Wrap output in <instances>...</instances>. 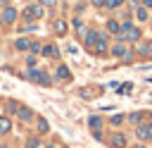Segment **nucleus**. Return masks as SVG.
Returning a JSON list of instances; mask_svg holds the SVG:
<instances>
[{
    "instance_id": "obj_1",
    "label": "nucleus",
    "mask_w": 152,
    "mask_h": 148,
    "mask_svg": "<svg viewBox=\"0 0 152 148\" xmlns=\"http://www.w3.org/2000/svg\"><path fill=\"white\" fill-rule=\"evenodd\" d=\"M121 41H126L128 45H135L140 38H142V29L133 21V19H126V21H121V36H119Z\"/></svg>"
},
{
    "instance_id": "obj_2",
    "label": "nucleus",
    "mask_w": 152,
    "mask_h": 148,
    "mask_svg": "<svg viewBox=\"0 0 152 148\" xmlns=\"http://www.w3.org/2000/svg\"><path fill=\"white\" fill-rule=\"evenodd\" d=\"M109 148H128L131 146V141H128V136L121 131V129H114L109 136H107V141H104Z\"/></svg>"
},
{
    "instance_id": "obj_3",
    "label": "nucleus",
    "mask_w": 152,
    "mask_h": 148,
    "mask_svg": "<svg viewBox=\"0 0 152 148\" xmlns=\"http://www.w3.org/2000/svg\"><path fill=\"white\" fill-rule=\"evenodd\" d=\"M126 122L131 127H138V124H145V122H152V112L150 110H133L126 115Z\"/></svg>"
},
{
    "instance_id": "obj_4",
    "label": "nucleus",
    "mask_w": 152,
    "mask_h": 148,
    "mask_svg": "<svg viewBox=\"0 0 152 148\" xmlns=\"http://www.w3.org/2000/svg\"><path fill=\"white\" fill-rule=\"evenodd\" d=\"M133 136L140 143H152V122H145V124L133 127Z\"/></svg>"
},
{
    "instance_id": "obj_5",
    "label": "nucleus",
    "mask_w": 152,
    "mask_h": 148,
    "mask_svg": "<svg viewBox=\"0 0 152 148\" xmlns=\"http://www.w3.org/2000/svg\"><path fill=\"white\" fill-rule=\"evenodd\" d=\"M133 50H135V57H138V60H152V41L140 38V41L133 45Z\"/></svg>"
},
{
    "instance_id": "obj_6",
    "label": "nucleus",
    "mask_w": 152,
    "mask_h": 148,
    "mask_svg": "<svg viewBox=\"0 0 152 148\" xmlns=\"http://www.w3.org/2000/svg\"><path fill=\"white\" fill-rule=\"evenodd\" d=\"M104 26H107V33H109V36H114V38L121 36V21H119L116 17H109V19L104 21Z\"/></svg>"
},
{
    "instance_id": "obj_7",
    "label": "nucleus",
    "mask_w": 152,
    "mask_h": 148,
    "mask_svg": "<svg viewBox=\"0 0 152 148\" xmlns=\"http://www.w3.org/2000/svg\"><path fill=\"white\" fill-rule=\"evenodd\" d=\"M97 38H100V31L97 29H88L86 31V36H83V43H86V48L93 53L95 50V43H97Z\"/></svg>"
},
{
    "instance_id": "obj_8",
    "label": "nucleus",
    "mask_w": 152,
    "mask_h": 148,
    "mask_svg": "<svg viewBox=\"0 0 152 148\" xmlns=\"http://www.w3.org/2000/svg\"><path fill=\"white\" fill-rule=\"evenodd\" d=\"M24 17L26 19H40L43 17V5H28L24 10Z\"/></svg>"
},
{
    "instance_id": "obj_9",
    "label": "nucleus",
    "mask_w": 152,
    "mask_h": 148,
    "mask_svg": "<svg viewBox=\"0 0 152 148\" xmlns=\"http://www.w3.org/2000/svg\"><path fill=\"white\" fill-rule=\"evenodd\" d=\"M102 127H104V119L100 115H90L88 117V129L90 131H102Z\"/></svg>"
},
{
    "instance_id": "obj_10",
    "label": "nucleus",
    "mask_w": 152,
    "mask_h": 148,
    "mask_svg": "<svg viewBox=\"0 0 152 148\" xmlns=\"http://www.w3.org/2000/svg\"><path fill=\"white\" fill-rule=\"evenodd\" d=\"M107 124H109L112 129H121V127L126 124V115H112V117L107 119Z\"/></svg>"
},
{
    "instance_id": "obj_11",
    "label": "nucleus",
    "mask_w": 152,
    "mask_h": 148,
    "mask_svg": "<svg viewBox=\"0 0 152 148\" xmlns=\"http://www.w3.org/2000/svg\"><path fill=\"white\" fill-rule=\"evenodd\" d=\"M17 117H19L21 122H31V119H33V110H31V107H24V105H19V110H17Z\"/></svg>"
},
{
    "instance_id": "obj_12",
    "label": "nucleus",
    "mask_w": 152,
    "mask_h": 148,
    "mask_svg": "<svg viewBox=\"0 0 152 148\" xmlns=\"http://www.w3.org/2000/svg\"><path fill=\"white\" fill-rule=\"evenodd\" d=\"M133 17H135L138 21H147V19H150V10H145V7L140 5L138 10H133Z\"/></svg>"
},
{
    "instance_id": "obj_13",
    "label": "nucleus",
    "mask_w": 152,
    "mask_h": 148,
    "mask_svg": "<svg viewBox=\"0 0 152 148\" xmlns=\"http://www.w3.org/2000/svg\"><path fill=\"white\" fill-rule=\"evenodd\" d=\"M14 19H17V10H14V7H5V12H2V21L12 24Z\"/></svg>"
},
{
    "instance_id": "obj_14",
    "label": "nucleus",
    "mask_w": 152,
    "mask_h": 148,
    "mask_svg": "<svg viewBox=\"0 0 152 148\" xmlns=\"http://www.w3.org/2000/svg\"><path fill=\"white\" fill-rule=\"evenodd\" d=\"M43 55H48V57H59V48L52 45V43H48V45H43Z\"/></svg>"
},
{
    "instance_id": "obj_15",
    "label": "nucleus",
    "mask_w": 152,
    "mask_h": 148,
    "mask_svg": "<svg viewBox=\"0 0 152 148\" xmlns=\"http://www.w3.org/2000/svg\"><path fill=\"white\" fill-rule=\"evenodd\" d=\"M57 79H62V81H69V79H71V72H69L64 64H59V67H57Z\"/></svg>"
},
{
    "instance_id": "obj_16",
    "label": "nucleus",
    "mask_w": 152,
    "mask_h": 148,
    "mask_svg": "<svg viewBox=\"0 0 152 148\" xmlns=\"http://www.w3.org/2000/svg\"><path fill=\"white\" fill-rule=\"evenodd\" d=\"M55 33H57V36H64V33H66V21H64V19H57V21H55Z\"/></svg>"
},
{
    "instance_id": "obj_17",
    "label": "nucleus",
    "mask_w": 152,
    "mask_h": 148,
    "mask_svg": "<svg viewBox=\"0 0 152 148\" xmlns=\"http://www.w3.org/2000/svg\"><path fill=\"white\" fill-rule=\"evenodd\" d=\"M10 129H12L10 117H0V134H10Z\"/></svg>"
},
{
    "instance_id": "obj_18",
    "label": "nucleus",
    "mask_w": 152,
    "mask_h": 148,
    "mask_svg": "<svg viewBox=\"0 0 152 148\" xmlns=\"http://www.w3.org/2000/svg\"><path fill=\"white\" fill-rule=\"evenodd\" d=\"M124 2L126 0H107L104 2V10H119V7H124Z\"/></svg>"
},
{
    "instance_id": "obj_19",
    "label": "nucleus",
    "mask_w": 152,
    "mask_h": 148,
    "mask_svg": "<svg viewBox=\"0 0 152 148\" xmlns=\"http://www.w3.org/2000/svg\"><path fill=\"white\" fill-rule=\"evenodd\" d=\"M40 74H43V72H38V69H36V67H31V69H28V74H26V76H28V79H31V81H40Z\"/></svg>"
},
{
    "instance_id": "obj_20",
    "label": "nucleus",
    "mask_w": 152,
    "mask_h": 148,
    "mask_svg": "<svg viewBox=\"0 0 152 148\" xmlns=\"http://www.w3.org/2000/svg\"><path fill=\"white\" fill-rule=\"evenodd\" d=\"M38 84H40V86H52V76L43 72V74H40V81H38Z\"/></svg>"
},
{
    "instance_id": "obj_21",
    "label": "nucleus",
    "mask_w": 152,
    "mask_h": 148,
    "mask_svg": "<svg viewBox=\"0 0 152 148\" xmlns=\"http://www.w3.org/2000/svg\"><path fill=\"white\" fill-rule=\"evenodd\" d=\"M17 48H19V50H28V48H31V41H26V38H19V41H17Z\"/></svg>"
},
{
    "instance_id": "obj_22",
    "label": "nucleus",
    "mask_w": 152,
    "mask_h": 148,
    "mask_svg": "<svg viewBox=\"0 0 152 148\" xmlns=\"http://www.w3.org/2000/svg\"><path fill=\"white\" fill-rule=\"evenodd\" d=\"M38 131H40V134H45V131H48V119H43V117L38 119Z\"/></svg>"
},
{
    "instance_id": "obj_23",
    "label": "nucleus",
    "mask_w": 152,
    "mask_h": 148,
    "mask_svg": "<svg viewBox=\"0 0 152 148\" xmlns=\"http://www.w3.org/2000/svg\"><path fill=\"white\" fill-rule=\"evenodd\" d=\"M28 50H31L33 55H36V53H43V43H31V48H28Z\"/></svg>"
},
{
    "instance_id": "obj_24",
    "label": "nucleus",
    "mask_w": 152,
    "mask_h": 148,
    "mask_svg": "<svg viewBox=\"0 0 152 148\" xmlns=\"http://www.w3.org/2000/svg\"><path fill=\"white\" fill-rule=\"evenodd\" d=\"M7 110H10V115H14V112L19 110V105H17V100H10V103H7Z\"/></svg>"
},
{
    "instance_id": "obj_25",
    "label": "nucleus",
    "mask_w": 152,
    "mask_h": 148,
    "mask_svg": "<svg viewBox=\"0 0 152 148\" xmlns=\"http://www.w3.org/2000/svg\"><path fill=\"white\" fill-rule=\"evenodd\" d=\"M38 5H43V7H57V0H38Z\"/></svg>"
},
{
    "instance_id": "obj_26",
    "label": "nucleus",
    "mask_w": 152,
    "mask_h": 148,
    "mask_svg": "<svg viewBox=\"0 0 152 148\" xmlns=\"http://www.w3.org/2000/svg\"><path fill=\"white\" fill-rule=\"evenodd\" d=\"M38 146H40L38 138H28V143H26V148H38Z\"/></svg>"
},
{
    "instance_id": "obj_27",
    "label": "nucleus",
    "mask_w": 152,
    "mask_h": 148,
    "mask_svg": "<svg viewBox=\"0 0 152 148\" xmlns=\"http://www.w3.org/2000/svg\"><path fill=\"white\" fill-rule=\"evenodd\" d=\"M104 2H107V0H90V5H93V7H97V10H102V7H104Z\"/></svg>"
},
{
    "instance_id": "obj_28",
    "label": "nucleus",
    "mask_w": 152,
    "mask_h": 148,
    "mask_svg": "<svg viewBox=\"0 0 152 148\" xmlns=\"http://www.w3.org/2000/svg\"><path fill=\"white\" fill-rule=\"evenodd\" d=\"M140 5H142L145 10H150V12H152V0H140Z\"/></svg>"
},
{
    "instance_id": "obj_29",
    "label": "nucleus",
    "mask_w": 152,
    "mask_h": 148,
    "mask_svg": "<svg viewBox=\"0 0 152 148\" xmlns=\"http://www.w3.org/2000/svg\"><path fill=\"white\" fill-rule=\"evenodd\" d=\"M128 148H147V143H140V141H133Z\"/></svg>"
},
{
    "instance_id": "obj_30",
    "label": "nucleus",
    "mask_w": 152,
    "mask_h": 148,
    "mask_svg": "<svg viewBox=\"0 0 152 148\" xmlns=\"http://www.w3.org/2000/svg\"><path fill=\"white\" fill-rule=\"evenodd\" d=\"M26 64H28V69H31V67H36V57H33V55H31V57H26Z\"/></svg>"
},
{
    "instance_id": "obj_31",
    "label": "nucleus",
    "mask_w": 152,
    "mask_h": 148,
    "mask_svg": "<svg viewBox=\"0 0 152 148\" xmlns=\"http://www.w3.org/2000/svg\"><path fill=\"white\" fill-rule=\"evenodd\" d=\"M93 136H95L97 141H104V134H102V131H93Z\"/></svg>"
},
{
    "instance_id": "obj_32",
    "label": "nucleus",
    "mask_w": 152,
    "mask_h": 148,
    "mask_svg": "<svg viewBox=\"0 0 152 148\" xmlns=\"http://www.w3.org/2000/svg\"><path fill=\"white\" fill-rule=\"evenodd\" d=\"M45 148H57V146H52V143H50V146H45Z\"/></svg>"
}]
</instances>
